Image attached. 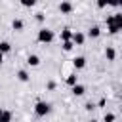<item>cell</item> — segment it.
Instances as JSON below:
<instances>
[{
    "instance_id": "cell-1",
    "label": "cell",
    "mask_w": 122,
    "mask_h": 122,
    "mask_svg": "<svg viewBox=\"0 0 122 122\" xmlns=\"http://www.w3.org/2000/svg\"><path fill=\"white\" fill-rule=\"evenodd\" d=\"M51 40H53V30H50V29H40L38 30V42L50 44Z\"/></svg>"
},
{
    "instance_id": "cell-2",
    "label": "cell",
    "mask_w": 122,
    "mask_h": 122,
    "mask_svg": "<svg viewBox=\"0 0 122 122\" xmlns=\"http://www.w3.org/2000/svg\"><path fill=\"white\" fill-rule=\"evenodd\" d=\"M34 112H36V116H46V114L50 112V103L38 101V103L34 105Z\"/></svg>"
},
{
    "instance_id": "cell-3",
    "label": "cell",
    "mask_w": 122,
    "mask_h": 122,
    "mask_svg": "<svg viewBox=\"0 0 122 122\" xmlns=\"http://www.w3.org/2000/svg\"><path fill=\"white\" fill-rule=\"evenodd\" d=\"M72 65H74V69H84V67H86V59H84L82 55H78V57L72 59Z\"/></svg>"
},
{
    "instance_id": "cell-4",
    "label": "cell",
    "mask_w": 122,
    "mask_h": 122,
    "mask_svg": "<svg viewBox=\"0 0 122 122\" xmlns=\"http://www.w3.org/2000/svg\"><path fill=\"white\" fill-rule=\"evenodd\" d=\"M59 11L61 13H71L72 11V4L71 2H61L59 4Z\"/></svg>"
},
{
    "instance_id": "cell-5",
    "label": "cell",
    "mask_w": 122,
    "mask_h": 122,
    "mask_svg": "<svg viewBox=\"0 0 122 122\" xmlns=\"http://www.w3.org/2000/svg\"><path fill=\"white\" fill-rule=\"evenodd\" d=\"M84 92H86V88H84L82 84H74V86H72V93H74L76 97H80V95H84Z\"/></svg>"
},
{
    "instance_id": "cell-6",
    "label": "cell",
    "mask_w": 122,
    "mask_h": 122,
    "mask_svg": "<svg viewBox=\"0 0 122 122\" xmlns=\"http://www.w3.org/2000/svg\"><path fill=\"white\" fill-rule=\"evenodd\" d=\"M111 21L118 27V30H122V13H116V15H111Z\"/></svg>"
},
{
    "instance_id": "cell-7",
    "label": "cell",
    "mask_w": 122,
    "mask_h": 122,
    "mask_svg": "<svg viewBox=\"0 0 122 122\" xmlns=\"http://www.w3.org/2000/svg\"><path fill=\"white\" fill-rule=\"evenodd\" d=\"M72 42L78 44V46L84 44V34H82V32H72Z\"/></svg>"
},
{
    "instance_id": "cell-8",
    "label": "cell",
    "mask_w": 122,
    "mask_h": 122,
    "mask_svg": "<svg viewBox=\"0 0 122 122\" xmlns=\"http://www.w3.org/2000/svg\"><path fill=\"white\" fill-rule=\"evenodd\" d=\"M105 57H107L109 61H114V57H116V51H114V48H111V46H109V48L105 50Z\"/></svg>"
},
{
    "instance_id": "cell-9",
    "label": "cell",
    "mask_w": 122,
    "mask_h": 122,
    "mask_svg": "<svg viewBox=\"0 0 122 122\" xmlns=\"http://www.w3.org/2000/svg\"><path fill=\"white\" fill-rule=\"evenodd\" d=\"M27 63H29L30 67H38V65H40V59H38V55H29V57H27Z\"/></svg>"
},
{
    "instance_id": "cell-10",
    "label": "cell",
    "mask_w": 122,
    "mask_h": 122,
    "mask_svg": "<svg viewBox=\"0 0 122 122\" xmlns=\"http://www.w3.org/2000/svg\"><path fill=\"white\" fill-rule=\"evenodd\" d=\"M61 40L65 42V40H72V32H71V29H63V32H61Z\"/></svg>"
},
{
    "instance_id": "cell-11",
    "label": "cell",
    "mask_w": 122,
    "mask_h": 122,
    "mask_svg": "<svg viewBox=\"0 0 122 122\" xmlns=\"http://www.w3.org/2000/svg\"><path fill=\"white\" fill-rule=\"evenodd\" d=\"M11 27H13V30H23V21L21 19H13L11 21Z\"/></svg>"
},
{
    "instance_id": "cell-12",
    "label": "cell",
    "mask_w": 122,
    "mask_h": 122,
    "mask_svg": "<svg viewBox=\"0 0 122 122\" xmlns=\"http://www.w3.org/2000/svg\"><path fill=\"white\" fill-rule=\"evenodd\" d=\"M88 34H90L92 38H97V36L101 34V29H99V27H92V29L88 30Z\"/></svg>"
},
{
    "instance_id": "cell-13",
    "label": "cell",
    "mask_w": 122,
    "mask_h": 122,
    "mask_svg": "<svg viewBox=\"0 0 122 122\" xmlns=\"http://www.w3.org/2000/svg\"><path fill=\"white\" fill-rule=\"evenodd\" d=\"M10 120H11V112L2 111V114H0V122H10Z\"/></svg>"
},
{
    "instance_id": "cell-14",
    "label": "cell",
    "mask_w": 122,
    "mask_h": 122,
    "mask_svg": "<svg viewBox=\"0 0 122 122\" xmlns=\"http://www.w3.org/2000/svg\"><path fill=\"white\" fill-rule=\"evenodd\" d=\"M10 50H11L10 42H0V51H2V53H8Z\"/></svg>"
},
{
    "instance_id": "cell-15",
    "label": "cell",
    "mask_w": 122,
    "mask_h": 122,
    "mask_svg": "<svg viewBox=\"0 0 122 122\" xmlns=\"http://www.w3.org/2000/svg\"><path fill=\"white\" fill-rule=\"evenodd\" d=\"M72 46H74V42H72V40H65V42H63V50H65V51H71V50H72Z\"/></svg>"
},
{
    "instance_id": "cell-16",
    "label": "cell",
    "mask_w": 122,
    "mask_h": 122,
    "mask_svg": "<svg viewBox=\"0 0 122 122\" xmlns=\"http://www.w3.org/2000/svg\"><path fill=\"white\" fill-rule=\"evenodd\" d=\"M17 78H19L21 82H27V80H29V74H27V71H19V72H17Z\"/></svg>"
},
{
    "instance_id": "cell-17",
    "label": "cell",
    "mask_w": 122,
    "mask_h": 122,
    "mask_svg": "<svg viewBox=\"0 0 122 122\" xmlns=\"http://www.w3.org/2000/svg\"><path fill=\"white\" fill-rule=\"evenodd\" d=\"M67 84H69V86H74V84H76V74H74V72L67 76Z\"/></svg>"
},
{
    "instance_id": "cell-18",
    "label": "cell",
    "mask_w": 122,
    "mask_h": 122,
    "mask_svg": "<svg viewBox=\"0 0 122 122\" xmlns=\"http://www.w3.org/2000/svg\"><path fill=\"white\" fill-rule=\"evenodd\" d=\"M21 2V6H25V8H32L34 4H36V0H19Z\"/></svg>"
},
{
    "instance_id": "cell-19",
    "label": "cell",
    "mask_w": 122,
    "mask_h": 122,
    "mask_svg": "<svg viewBox=\"0 0 122 122\" xmlns=\"http://www.w3.org/2000/svg\"><path fill=\"white\" fill-rule=\"evenodd\" d=\"M105 6H109L107 0H97V8H105Z\"/></svg>"
},
{
    "instance_id": "cell-20",
    "label": "cell",
    "mask_w": 122,
    "mask_h": 122,
    "mask_svg": "<svg viewBox=\"0 0 122 122\" xmlns=\"http://www.w3.org/2000/svg\"><path fill=\"white\" fill-rule=\"evenodd\" d=\"M109 6H118V0H107Z\"/></svg>"
},
{
    "instance_id": "cell-21",
    "label": "cell",
    "mask_w": 122,
    "mask_h": 122,
    "mask_svg": "<svg viewBox=\"0 0 122 122\" xmlns=\"http://www.w3.org/2000/svg\"><path fill=\"white\" fill-rule=\"evenodd\" d=\"M114 118H116L114 114H105V120H114Z\"/></svg>"
},
{
    "instance_id": "cell-22",
    "label": "cell",
    "mask_w": 122,
    "mask_h": 122,
    "mask_svg": "<svg viewBox=\"0 0 122 122\" xmlns=\"http://www.w3.org/2000/svg\"><path fill=\"white\" fill-rule=\"evenodd\" d=\"M36 19L38 21H44V13H36Z\"/></svg>"
},
{
    "instance_id": "cell-23",
    "label": "cell",
    "mask_w": 122,
    "mask_h": 122,
    "mask_svg": "<svg viewBox=\"0 0 122 122\" xmlns=\"http://www.w3.org/2000/svg\"><path fill=\"white\" fill-rule=\"evenodd\" d=\"M2 61H4V53L0 51V65H2Z\"/></svg>"
},
{
    "instance_id": "cell-24",
    "label": "cell",
    "mask_w": 122,
    "mask_h": 122,
    "mask_svg": "<svg viewBox=\"0 0 122 122\" xmlns=\"http://www.w3.org/2000/svg\"><path fill=\"white\" fill-rule=\"evenodd\" d=\"M118 6H120V8H122V0H118Z\"/></svg>"
},
{
    "instance_id": "cell-25",
    "label": "cell",
    "mask_w": 122,
    "mask_h": 122,
    "mask_svg": "<svg viewBox=\"0 0 122 122\" xmlns=\"http://www.w3.org/2000/svg\"><path fill=\"white\" fill-rule=\"evenodd\" d=\"M0 114H2V109H0Z\"/></svg>"
}]
</instances>
